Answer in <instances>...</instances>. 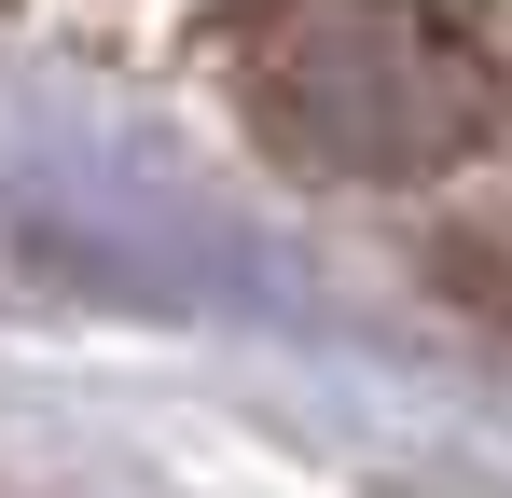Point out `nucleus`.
<instances>
[{
    "instance_id": "obj_1",
    "label": "nucleus",
    "mask_w": 512,
    "mask_h": 498,
    "mask_svg": "<svg viewBox=\"0 0 512 498\" xmlns=\"http://www.w3.org/2000/svg\"><path fill=\"white\" fill-rule=\"evenodd\" d=\"M236 97L305 180H443L512 83L443 0H250Z\"/></svg>"
}]
</instances>
